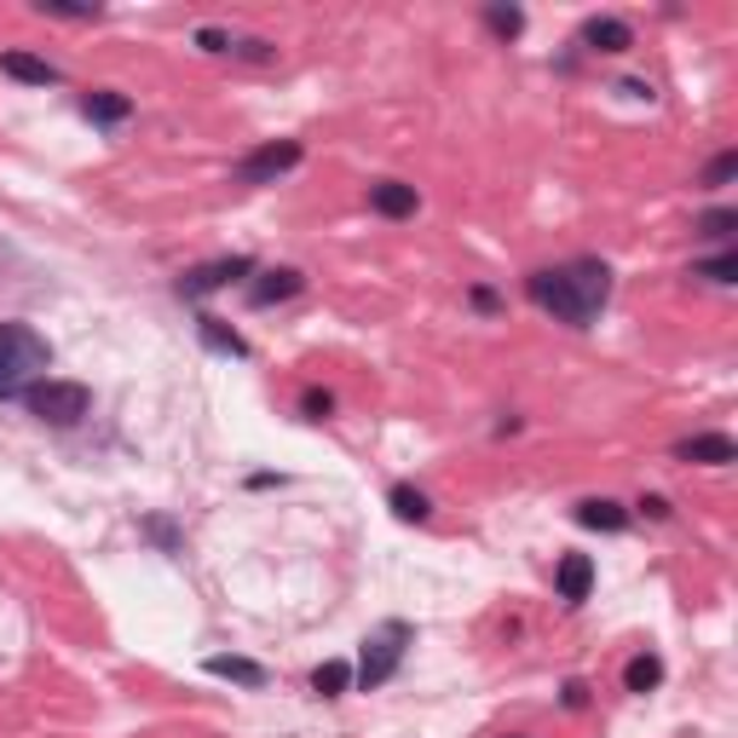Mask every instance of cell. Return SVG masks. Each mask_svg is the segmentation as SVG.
<instances>
[{"mask_svg": "<svg viewBox=\"0 0 738 738\" xmlns=\"http://www.w3.org/2000/svg\"><path fill=\"white\" fill-rule=\"evenodd\" d=\"M386 502H393V514H398L404 525L433 520V502H427V490H416V485H393V490H386Z\"/></svg>", "mask_w": 738, "mask_h": 738, "instance_id": "obj_17", "label": "cell"}, {"mask_svg": "<svg viewBox=\"0 0 738 738\" xmlns=\"http://www.w3.org/2000/svg\"><path fill=\"white\" fill-rule=\"evenodd\" d=\"M588 704V687L583 681H566V710H583Z\"/></svg>", "mask_w": 738, "mask_h": 738, "instance_id": "obj_30", "label": "cell"}, {"mask_svg": "<svg viewBox=\"0 0 738 738\" xmlns=\"http://www.w3.org/2000/svg\"><path fill=\"white\" fill-rule=\"evenodd\" d=\"M197 335H202V346H209V353H219V358H249V341H242L225 318H214V312L197 318Z\"/></svg>", "mask_w": 738, "mask_h": 738, "instance_id": "obj_14", "label": "cell"}, {"mask_svg": "<svg viewBox=\"0 0 738 738\" xmlns=\"http://www.w3.org/2000/svg\"><path fill=\"white\" fill-rule=\"evenodd\" d=\"M485 29L502 35V40H514V35L525 29V12H520V7H502V0H490V7H485Z\"/></svg>", "mask_w": 738, "mask_h": 738, "instance_id": "obj_21", "label": "cell"}, {"mask_svg": "<svg viewBox=\"0 0 738 738\" xmlns=\"http://www.w3.org/2000/svg\"><path fill=\"white\" fill-rule=\"evenodd\" d=\"M35 12L40 17H70V24H87V17H105V7H75V0H35Z\"/></svg>", "mask_w": 738, "mask_h": 738, "instance_id": "obj_22", "label": "cell"}, {"mask_svg": "<svg viewBox=\"0 0 738 738\" xmlns=\"http://www.w3.org/2000/svg\"><path fill=\"white\" fill-rule=\"evenodd\" d=\"M197 47H202V52H231V35L214 29V24H202V29H197Z\"/></svg>", "mask_w": 738, "mask_h": 738, "instance_id": "obj_28", "label": "cell"}, {"mask_svg": "<svg viewBox=\"0 0 738 738\" xmlns=\"http://www.w3.org/2000/svg\"><path fill=\"white\" fill-rule=\"evenodd\" d=\"M214 675V681H237V687H249V692H260L272 675H265V664H254V658H237V652H214L209 664H202Z\"/></svg>", "mask_w": 738, "mask_h": 738, "instance_id": "obj_13", "label": "cell"}, {"mask_svg": "<svg viewBox=\"0 0 738 738\" xmlns=\"http://www.w3.org/2000/svg\"><path fill=\"white\" fill-rule=\"evenodd\" d=\"M52 369V341L35 323H0V398H24L29 386L47 381Z\"/></svg>", "mask_w": 738, "mask_h": 738, "instance_id": "obj_2", "label": "cell"}, {"mask_svg": "<svg viewBox=\"0 0 738 738\" xmlns=\"http://www.w3.org/2000/svg\"><path fill=\"white\" fill-rule=\"evenodd\" d=\"M594 588V560L588 554H560V566H554V594H560L566 606H583Z\"/></svg>", "mask_w": 738, "mask_h": 738, "instance_id": "obj_7", "label": "cell"}, {"mask_svg": "<svg viewBox=\"0 0 738 738\" xmlns=\"http://www.w3.org/2000/svg\"><path fill=\"white\" fill-rule=\"evenodd\" d=\"M24 404H29V416H40L47 427H75L81 416H93V393L81 381H40V386H29L24 393Z\"/></svg>", "mask_w": 738, "mask_h": 738, "instance_id": "obj_4", "label": "cell"}, {"mask_svg": "<svg viewBox=\"0 0 738 738\" xmlns=\"http://www.w3.org/2000/svg\"><path fill=\"white\" fill-rule=\"evenodd\" d=\"M346 687H353V664H346V658H330V664L312 669V692H318V699H341Z\"/></svg>", "mask_w": 738, "mask_h": 738, "instance_id": "obj_19", "label": "cell"}, {"mask_svg": "<svg viewBox=\"0 0 738 738\" xmlns=\"http://www.w3.org/2000/svg\"><path fill=\"white\" fill-rule=\"evenodd\" d=\"M525 295L554 312V323H571V330H588L594 318L606 312L611 300V265L606 260H566V265H543V272L525 277Z\"/></svg>", "mask_w": 738, "mask_h": 738, "instance_id": "obj_1", "label": "cell"}, {"mask_svg": "<svg viewBox=\"0 0 738 738\" xmlns=\"http://www.w3.org/2000/svg\"><path fill=\"white\" fill-rule=\"evenodd\" d=\"M641 514L646 520H669V502L664 497H641Z\"/></svg>", "mask_w": 738, "mask_h": 738, "instance_id": "obj_29", "label": "cell"}, {"mask_svg": "<svg viewBox=\"0 0 738 738\" xmlns=\"http://www.w3.org/2000/svg\"><path fill=\"white\" fill-rule=\"evenodd\" d=\"M306 289V277L295 265H277V272H254L249 283V306H277V300H295Z\"/></svg>", "mask_w": 738, "mask_h": 738, "instance_id": "obj_10", "label": "cell"}, {"mask_svg": "<svg viewBox=\"0 0 738 738\" xmlns=\"http://www.w3.org/2000/svg\"><path fill=\"white\" fill-rule=\"evenodd\" d=\"M675 462L727 467V462H738V444H733L727 433H692V439H681V444H675Z\"/></svg>", "mask_w": 738, "mask_h": 738, "instance_id": "obj_11", "label": "cell"}, {"mask_svg": "<svg viewBox=\"0 0 738 738\" xmlns=\"http://www.w3.org/2000/svg\"><path fill=\"white\" fill-rule=\"evenodd\" d=\"M0 75L24 81V87H58V81H64L58 64H47V58H35V52H17V47L0 52Z\"/></svg>", "mask_w": 738, "mask_h": 738, "instance_id": "obj_8", "label": "cell"}, {"mask_svg": "<svg viewBox=\"0 0 738 738\" xmlns=\"http://www.w3.org/2000/svg\"><path fill=\"white\" fill-rule=\"evenodd\" d=\"M369 209L386 214V219H409L421 209V197H416V184H404V179H381V184H369Z\"/></svg>", "mask_w": 738, "mask_h": 738, "instance_id": "obj_12", "label": "cell"}, {"mask_svg": "<svg viewBox=\"0 0 738 738\" xmlns=\"http://www.w3.org/2000/svg\"><path fill=\"white\" fill-rule=\"evenodd\" d=\"M623 687H629V692H658V687H664V658H658V652H641V658H629Z\"/></svg>", "mask_w": 738, "mask_h": 738, "instance_id": "obj_18", "label": "cell"}, {"mask_svg": "<svg viewBox=\"0 0 738 738\" xmlns=\"http://www.w3.org/2000/svg\"><path fill=\"white\" fill-rule=\"evenodd\" d=\"M139 537H151L162 554H179L184 548V537H179V525L168 520V514H145V520H139Z\"/></svg>", "mask_w": 738, "mask_h": 738, "instance_id": "obj_20", "label": "cell"}, {"mask_svg": "<svg viewBox=\"0 0 738 738\" xmlns=\"http://www.w3.org/2000/svg\"><path fill=\"white\" fill-rule=\"evenodd\" d=\"M733 231H738V209H710V214H699V237L727 242Z\"/></svg>", "mask_w": 738, "mask_h": 738, "instance_id": "obj_23", "label": "cell"}, {"mask_svg": "<svg viewBox=\"0 0 738 738\" xmlns=\"http://www.w3.org/2000/svg\"><path fill=\"white\" fill-rule=\"evenodd\" d=\"M692 277H710V283H733V277H738V254H733V249H722L715 260H699V265H692Z\"/></svg>", "mask_w": 738, "mask_h": 738, "instance_id": "obj_24", "label": "cell"}, {"mask_svg": "<svg viewBox=\"0 0 738 738\" xmlns=\"http://www.w3.org/2000/svg\"><path fill=\"white\" fill-rule=\"evenodd\" d=\"M242 277H254L249 254H225V260H209V265H191V272L179 277V300H209V295L225 289V283H242Z\"/></svg>", "mask_w": 738, "mask_h": 738, "instance_id": "obj_6", "label": "cell"}, {"mask_svg": "<svg viewBox=\"0 0 738 738\" xmlns=\"http://www.w3.org/2000/svg\"><path fill=\"white\" fill-rule=\"evenodd\" d=\"M578 525L583 531H629V508L623 502H611V497H588V502H578Z\"/></svg>", "mask_w": 738, "mask_h": 738, "instance_id": "obj_15", "label": "cell"}, {"mask_svg": "<svg viewBox=\"0 0 738 738\" xmlns=\"http://www.w3.org/2000/svg\"><path fill=\"white\" fill-rule=\"evenodd\" d=\"M81 116H87L93 121V128H116V121H128L133 116V98L128 93H87V98H81Z\"/></svg>", "mask_w": 738, "mask_h": 738, "instance_id": "obj_16", "label": "cell"}, {"mask_svg": "<svg viewBox=\"0 0 738 738\" xmlns=\"http://www.w3.org/2000/svg\"><path fill=\"white\" fill-rule=\"evenodd\" d=\"M733 174H738V151H722V156H715L710 168H704V184H727Z\"/></svg>", "mask_w": 738, "mask_h": 738, "instance_id": "obj_27", "label": "cell"}, {"mask_svg": "<svg viewBox=\"0 0 738 738\" xmlns=\"http://www.w3.org/2000/svg\"><path fill=\"white\" fill-rule=\"evenodd\" d=\"M300 416L306 421H330L335 416V393H318V386H312V393L300 398Z\"/></svg>", "mask_w": 738, "mask_h": 738, "instance_id": "obj_26", "label": "cell"}, {"mask_svg": "<svg viewBox=\"0 0 738 738\" xmlns=\"http://www.w3.org/2000/svg\"><path fill=\"white\" fill-rule=\"evenodd\" d=\"M300 139H272V145H260L237 162V184H277L283 174L300 168Z\"/></svg>", "mask_w": 738, "mask_h": 738, "instance_id": "obj_5", "label": "cell"}, {"mask_svg": "<svg viewBox=\"0 0 738 738\" xmlns=\"http://www.w3.org/2000/svg\"><path fill=\"white\" fill-rule=\"evenodd\" d=\"M618 93H623V98H652L646 81H618Z\"/></svg>", "mask_w": 738, "mask_h": 738, "instance_id": "obj_31", "label": "cell"}, {"mask_svg": "<svg viewBox=\"0 0 738 738\" xmlns=\"http://www.w3.org/2000/svg\"><path fill=\"white\" fill-rule=\"evenodd\" d=\"M578 47L583 52H629L634 29L623 24V17H588V24L578 29Z\"/></svg>", "mask_w": 738, "mask_h": 738, "instance_id": "obj_9", "label": "cell"}, {"mask_svg": "<svg viewBox=\"0 0 738 738\" xmlns=\"http://www.w3.org/2000/svg\"><path fill=\"white\" fill-rule=\"evenodd\" d=\"M409 641H416V629H409L404 618H386L376 634L364 641V652H358V669H353V687H364V692H376V687H386L398 675V664H404V652H409Z\"/></svg>", "mask_w": 738, "mask_h": 738, "instance_id": "obj_3", "label": "cell"}, {"mask_svg": "<svg viewBox=\"0 0 738 738\" xmlns=\"http://www.w3.org/2000/svg\"><path fill=\"white\" fill-rule=\"evenodd\" d=\"M231 58H249V64H272L277 47L265 35H249V40H231Z\"/></svg>", "mask_w": 738, "mask_h": 738, "instance_id": "obj_25", "label": "cell"}, {"mask_svg": "<svg viewBox=\"0 0 738 738\" xmlns=\"http://www.w3.org/2000/svg\"><path fill=\"white\" fill-rule=\"evenodd\" d=\"M474 306H479V312H497V289H485V283H479V289H474Z\"/></svg>", "mask_w": 738, "mask_h": 738, "instance_id": "obj_32", "label": "cell"}]
</instances>
